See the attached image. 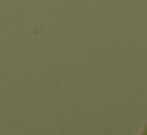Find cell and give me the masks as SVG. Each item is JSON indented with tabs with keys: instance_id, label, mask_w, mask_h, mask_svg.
<instances>
[{
	"instance_id": "cell-1",
	"label": "cell",
	"mask_w": 147,
	"mask_h": 135,
	"mask_svg": "<svg viewBox=\"0 0 147 135\" xmlns=\"http://www.w3.org/2000/svg\"><path fill=\"white\" fill-rule=\"evenodd\" d=\"M141 135H147V125L143 127V131H141Z\"/></svg>"
}]
</instances>
